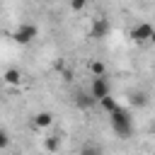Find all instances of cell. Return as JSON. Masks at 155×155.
<instances>
[{
	"mask_svg": "<svg viewBox=\"0 0 155 155\" xmlns=\"http://www.w3.org/2000/svg\"><path fill=\"white\" fill-rule=\"evenodd\" d=\"M90 70H92V75H104V63L102 61H92L90 63Z\"/></svg>",
	"mask_w": 155,
	"mask_h": 155,
	"instance_id": "4fadbf2b",
	"label": "cell"
},
{
	"mask_svg": "<svg viewBox=\"0 0 155 155\" xmlns=\"http://www.w3.org/2000/svg\"><path fill=\"white\" fill-rule=\"evenodd\" d=\"M53 124V114L51 111H39L36 116H34V126L36 128H48Z\"/></svg>",
	"mask_w": 155,
	"mask_h": 155,
	"instance_id": "8992f818",
	"label": "cell"
},
{
	"mask_svg": "<svg viewBox=\"0 0 155 155\" xmlns=\"http://www.w3.org/2000/svg\"><path fill=\"white\" fill-rule=\"evenodd\" d=\"M107 34H109V22L107 19H94L92 29H90V36L92 39H104Z\"/></svg>",
	"mask_w": 155,
	"mask_h": 155,
	"instance_id": "5b68a950",
	"label": "cell"
},
{
	"mask_svg": "<svg viewBox=\"0 0 155 155\" xmlns=\"http://www.w3.org/2000/svg\"><path fill=\"white\" fill-rule=\"evenodd\" d=\"M36 36H39V29H36L34 24L24 22V24H19V27L15 29V34H12V41H15V44H19V46H27V44H31Z\"/></svg>",
	"mask_w": 155,
	"mask_h": 155,
	"instance_id": "7a4b0ae2",
	"label": "cell"
},
{
	"mask_svg": "<svg viewBox=\"0 0 155 155\" xmlns=\"http://www.w3.org/2000/svg\"><path fill=\"white\" fill-rule=\"evenodd\" d=\"M145 2H155V0H145Z\"/></svg>",
	"mask_w": 155,
	"mask_h": 155,
	"instance_id": "e0dca14e",
	"label": "cell"
},
{
	"mask_svg": "<svg viewBox=\"0 0 155 155\" xmlns=\"http://www.w3.org/2000/svg\"><path fill=\"white\" fill-rule=\"evenodd\" d=\"M85 5H87V0H70V7H73L75 12H78V10H82Z\"/></svg>",
	"mask_w": 155,
	"mask_h": 155,
	"instance_id": "9a60e30c",
	"label": "cell"
},
{
	"mask_svg": "<svg viewBox=\"0 0 155 155\" xmlns=\"http://www.w3.org/2000/svg\"><path fill=\"white\" fill-rule=\"evenodd\" d=\"M44 148H46L48 153H58V150H61V136H46Z\"/></svg>",
	"mask_w": 155,
	"mask_h": 155,
	"instance_id": "ba28073f",
	"label": "cell"
},
{
	"mask_svg": "<svg viewBox=\"0 0 155 155\" xmlns=\"http://www.w3.org/2000/svg\"><path fill=\"white\" fill-rule=\"evenodd\" d=\"M109 121H111V128H114V133L119 136V138H131V131H133V119H131V114L119 104L111 114H109Z\"/></svg>",
	"mask_w": 155,
	"mask_h": 155,
	"instance_id": "6da1fadb",
	"label": "cell"
},
{
	"mask_svg": "<svg viewBox=\"0 0 155 155\" xmlns=\"http://www.w3.org/2000/svg\"><path fill=\"white\" fill-rule=\"evenodd\" d=\"M99 104H102V109H104L107 114H111V111H114V109L119 107V102H116V99H114L111 94H107V97H102V99H99Z\"/></svg>",
	"mask_w": 155,
	"mask_h": 155,
	"instance_id": "30bf717a",
	"label": "cell"
},
{
	"mask_svg": "<svg viewBox=\"0 0 155 155\" xmlns=\"http://www.w3.org/2000/svg\"><path fill=\"white\" fill-rule=\"evenodd\" d=\"M90 94H92V99H94V102H99L102 97H107V94H109V82H107V78H104V75H94V78H92Z\"/></svg>",
	"mask_w": 155,
	"mask_h": 155,
	"instance_id": "3957f363",
	"label": "cell"
},
{
	"mask_svg": "<svg viewBox=\"0 0 155 155\" xmlns=\"http://www.w3.org/2000/svg\"><path fill=\"white\" fill-rule=\"evenodd\" d=\"M150 41H153V44H155V29H153V34H150Z\"/></svg>",
	"mask_w": 155,
	"mask_h": 155,
	"instance_id": "2e32d148",
	"label": "cell"
},
{
	"mask_svg": "<svg viewBox=\"0 0 155 155\" xmlns=\"http://www.w3.org/2000/svg\"><path fill=\"white\" fill-rule=\"evenodd\" d=\"M2 78H5V82H7V85H12V87L22 82V73H19L17 68H10V70H5V75H2Z\"/></svg>",
	"mask_w": 155,
	"mask_h": 155,
	"instance_id": "52a82bcc",
	"label": "cell"
},
{
	"mask_svg": "<svg viewBox=\"0 0 155 155\" xmlns=\"http://www.w3.org/2000/svg\"><path fill=\"white\" fill-rule=\"evenodd\" d=\"M7 145H10V136H7V133L0 128V150H5Z\"/></svg>",
	"mask_w": 155,
	"mask_h": 155,
	"instance_id": "5bb4252c",
	"label": "cell"
},
{
	"mask_svg": "<svg viewBox=\"0 0 155 155\" xmlns=\"http://www.w3.org/2000/svg\"><path fill=\"white\" fill-rule=\"evenodd\" d=\"M92 102H94V99H92L90 92H78V94H75V104H78V107H90Z\"/></svg>",
	"mask_w": 155,
	"mask_h": 155,
	"instance_id": "8fae6325",
	"label": "cell"
},
{
	"mask_svg": "<svg viewBox=\"0 0 155 155\" xmlns=\"http://www.w3.org/2000/svg\"><path fill=\"white\" fill-rule=\"evenodd\" d=\"M150 34H153V24H148V22H140V24H136V27L131 29V39L138 41V44L150 41Z\"/></svg>",
	"mask_w": 155,
	"mask_h": 155,
	"instance_id": "277c9868",
	"label": "cell"
},
{
	"mask_svg": "<svg viewBox=\"0 0 155 155\" xmlns=\"http://www.w3.org/2000/svg\"><path fill=\"white\" fill-rule=\"evenodd\" d=\"M131 104H133V107H138V109H143V107L148 104V94H145V92H140V90H138V92H131Z\"/></svg>",
	"mask_w": 155,
	"mask_h": 155,
	"instance_id": "9c48e42d",
	"label": "cell"
},
{
	"mask_svg": "<svg viewBox=\"0 0 155 155\" xmlns=\"http://www.w3.org/2000/svg\"><path fill=\"white\" fill-rule=\"evenodd\" d=\"M80 155H102V145H97V143H85L82 150H80Z\"/></svg>",
	"mask_w": 155,
	"mask_h": 155,
	"instance_id": "7c38bea8",
	"label": "cell"
}]
</instances>
